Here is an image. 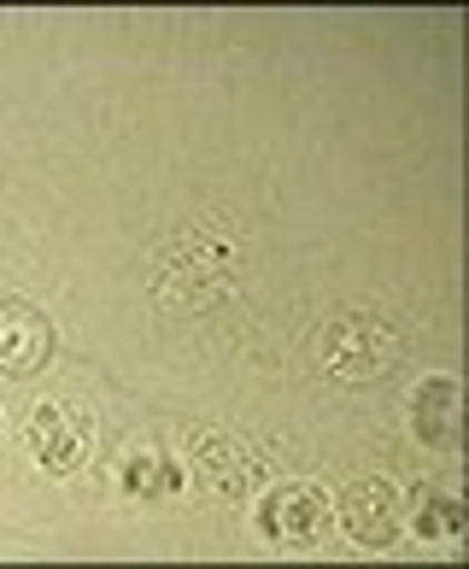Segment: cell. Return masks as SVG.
<instances>
[{
	"label": "cell",
	"mask_w": 469,
	"mask_h": 569,
	"mask_svg": "<svg viewBox=\"0 0 469 569\" xmlns=\"http://www.w3.org/2000/svg\"><path fill=\"white\" fill-rule=\"evenodd\" d=\"M323 365L335 376H347V382H365L370 370H388L393 358H399V341H393V329L381 323V318H365V311H347V318H335L323 329Z\"/></svg>",
	"instance_id": "obj_3"
},
{
	"label": "cell",
	"mask_w": 469,
	"mask_h": 569,
	"mask_svg": "<svg viewBox=\"0 0 469 569\" xmlns=\"http://www.w3.org/2000/svg\"><path fill=\"white\" fill-rule=\"evenodd\" d=\"M411 529L422 540H452L463 529V499L435 488V481H422V488L411 493Z\"/></svg>",
	"instance_id": "obj_7"
},
{
	"label": "cell",
	"mask_w": 469,
	"mask_h": 569,
	"mask_svg": "<svg viewBox=\"0 0 469 569\" xmlns=\"http://www.w3.org/2000/svg\"><path fill=\"white\" fill-rule=\"evenodd\" d=\"M0 447H7V417H0Z\"/></svg>",
	"instance_id": "obj_9"
},
{
	"label": "cell",
	"mask_w": 469,
	"mask_h": 569,
	"mask_svg": "<svg viewBox=\"0 0 469 569\" xmlns=\"http://www.w3.org/2000/svg\"><path fill=\"white\" fill-rule=\"evenodd\" d=\"M335 522H340V529H347L358 546H365V552H388V546L399 540V522H405L393 481H381V476L347 481V488H340V499H335Z\"/></svg>",
	"instance_id": "obj_4"
},
{
	"label": "cell",
	"mask_w": 469,
	"mask_h": 569,
	"mask_svg": "<svg viewBox=\"0 0 469 569\" xmlns=\"http://www.w3.org/2000/svg\"><path fill=\"white\" fill-rule=\"evenodd\" d=\"M59 329L41 306L30 300H0V376H41L53 365Z\"/></svg>",
	"instance_id": "obj_5"
},
{
	"label": "cell",
	"mask_w": 469,
	"mask_h": 569,
	"mask_svg": "<svg viewBox=\"0 0 469 569\" xmlns=\"http://www.w3.org/2000/svg\"><path fill=\"white\" fill-rule=\"evenodd\" d=\"M458 429H463L458 376H429V382L411 393V435L422 440V447H435V452H452Z\"/></svg>",
	"instance_id": "obj_6"
},
{
	"label": "cell",
	"mask_w": 469,
	"mask_h": 569,
	"mask_svg": "<svg viewBox=\"0 0 469 569\" xmlns=\"http://www.w3.org/2000/svg\"><path fill=\"white\" fill-rule=\"evenodd\" d=\"M24 440L48 476H77L94 452V417L71 399H41V406H30Z\"/></svg>",
	"instance_id": "obj_1"
},
{
	"label": "cell",
	"mask_w": 469,
	"mask_h": 569,
	"mask_svg": "<svg viewBox=\"0 0 469 569\" xmlns=\"http://www.w3.org/2000/svg\"><path fill=\"white\" fill-rule=\"evenodd\" d=\"M329 517L335 505L329 493L317 488V481H276V488L259 499V511H252V522H259V535L276 540V546H311L329 535Z\"/></svg>",
	"instance_id": "obj_2"
},
{
	"label": "cell",
	"mask_w": 469,
	"mask_h": 569,
	"mask_svg": "<svg viewBox=\"0 0 469 569\" xmlns=\"http://www.w3.org/2000/svg\"><path fill=\"white\" fill-rule=\"evenodd\" d=\"M182 481V470L177 463H164L159 452H136L130 463H123V488L130 493H170Z\"/></svg>",
	"instance_id": "obj_8"
}]
</instances>
